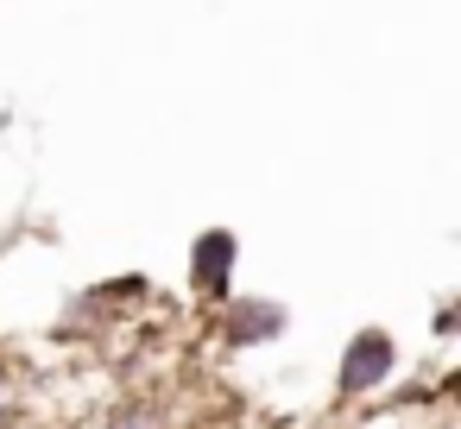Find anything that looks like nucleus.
Listing matches in <instances>:
<instances>
[{
  "mask_svg": "<svg viewBox=\"0 0 461 429\" xmlns=\"http://www.w3.org/2000/svg\"><path fill=\"white\" fill-rule=\"evenodd\" d=\"M392 372H398V335L379 322L354 328L341 360H335V404H366L373 391L392 385Z\"/></svg>",
  "mask_w": 461,
  "mask_h": 429,
  "instance_id": "obj_1",
  "label": "nucleus"
},
{
  "mask_svg": "<svg viewBox=\"0 0 461 429\" xmlns=\"http://www.w3.org/2000/svg\"><path fill=\"white\" fill-rule=\"evenodd\" d=\"M291 328V309L278 303V297H228V303H215V341L228 347V353H253V347H266V341H278Z\"/></svg>",
  "mask_w": 461,
  "mask_h": 429,
  "instance_id": "obj_2",
  "label": "nucleus"
},
{
  "mask_svg": "<svg viewBox=\"0 0 461 429\" xmlns=\"http://www.w3.org/2000/svg\"><path fill=\"white\" fill-rule=\"evenodd\" d=\"M234 272H240V234L234 228H203L190 240V297L196 303H228L234 297Z\"/></svg>",
  "mask_w": 461,
  "mask_h": 429,
  "instance_id": "obj_3",
  "label": "nucleus"
},
{
  "mask_svg": "<svg viewBox=\"0 0 461 429\" xmlns=\"http://www.w3.org/2000/svg\"><path fill=\"white\" fill-rule=\"evenodd\" d=\"M95 429H171V404L165 398H121L102 410Z\"/></svg>",
  "mask_w": 461,
  "mask_h": 429,
  "instance_id": "obj_4",
  "label": "nucleus"
},
{
  "mask_svg": "<svg viewBox=\"0 0 461 429\" xmlns=\"http://www.w3.org/2000/svg\"><path fill=\"white\" fill-rule=\"evenodd\" d=\"M20 423V379H14V366L0 360V429H14Z\"/></svg>",
  "mask_w": 461,
  "mask_h": 429,
  "instance_id": "obj_5",
  "label": "nucleus"
},
{
  "mask_svg": "<svg viewBox=\"0 0 461 429\" xmlns=\"http://www.w3.org/2000/svg\"><path fill=\"white\" fill-rule=\"evenodd\" d=\"M429 328H436V341H455V335H461V303H442V309L429 316Z\"/></svg>",
  "mask_w": 461,
  "mask_h": 429,
  "instance_id": "obj_6",
  "label": "nucleus"
}]
</instances>
